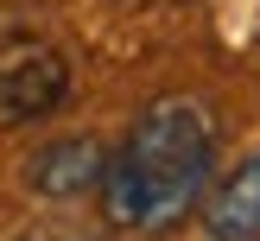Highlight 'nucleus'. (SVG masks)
Returning <instances> with one entry per match:
<instances>
[{"label": "nucleus", "instance_id": "7ed1b4c3", "mask_svg": "<svg viewBox=\"0 0 260 241\" xmlns=\"http://www.w3.org/2000/svg\"><path fill=\"white\" fill-rule=\"evenodd\" d=\"M102 165H108V146L95 133H63V140H45V146L25 159V190L32 197H51V203H70L83 190L102 184Z\"/></svg>", "mask_w": 260, "mask_h": 241}, {"label": "nucleus", "instance_id": "39448f33", "mask_svg": "<svg viewBox=\"0 0 260 241\" xmlns=\"http://www.w3.org/2000/svg\"><path fill=\"white\" fill-rule=\"evenodd\" d=\"M25 241H83V235H70V228H32Z\"/></svg>", "mask_w": 260, "mask_h": 241}, {"label": "nucleus", "instance_id": "f03ea898", "mask_svg": "<svg viewBox=\"0 0 260 241\" xmlns=\"http://www.w3.org/2000/svg\"><path fill=\"white\" fill-rule=\"evenodd\" d=\"M70 101V57L38 32H7L0 38V121L32 127Z\"/></svg>", "mask_w": 260, "mask_h": 241}, {"label": "nucleus", "instance_id": "f257e3e1", "mask_svg": "<svg viewBox=\"0 0 260 241\" xmlns=\"http://www.w3.org/2000/svg\"><path fill=\"white\" fill-rule=\"evenodd\" d=\"M216 178V133L210 114L184 95H165L134 114L121 146H108L102 165V216L121 235H165L203 203Z\"/></svg>", "mask_w": 260, "mask_h": 241}, {"label": "nucleus", "instance_id": "20e7f679", "mask_svg": "<svg viewBox=\"0 0 260 241\" xmlns=\"http://www.w3.org/2000/svg\"><path fill=\"white\" fill-rule=\"evenodd\" d=\"M203 235L210 241H260V152L241 159L216 190H203Z\"/></svg>", "mask_w": 260, "mask_h": 241}]
</instances>
